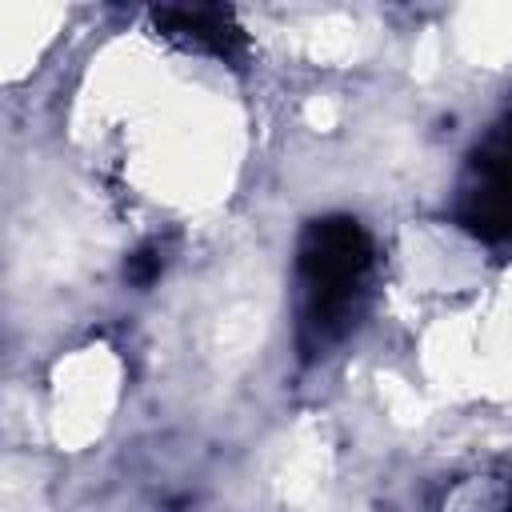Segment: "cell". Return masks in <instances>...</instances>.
Instances as JSON below:
<instances>
[{
  "label": "cell",
  "mask_w": 512,
  "mask_h": 512,
  "mask_svg": "<svg viewBox=\"0 0 512 512\" xmlns=\"http://www.w3.org/2000/svg\"><path fill=\"white\" fill-rule=\"evenodd\" d=\"M156 28L188 48H204L216 56H232L240 44V28L228 8H160L152 12Z\"/></svg>",
  "instance_id": "cell-3"
},
{
  "label": "cell",
  "mask_w": 512,
  "mask_h": 512,
  "mask_svg": "<svg viewBox=\"0 0 512 512\" xmlns=\"http://www.w3.org/2000/svg\"><path fill=\"white\" fill-rule=\"evenodd\" d=\"M368 268H372V240L352 216H324L304 228L296 248V272H300V340L308 352H320L348 328Z\"/></svg>",
  "instance_id": "cell-1"
},
{
  "label": "cell",
  "mask_w": 512,
  "mask_h": 512,
  "mask_svg": "<svg viewBox=\"0 0 512 512\" xmlns=\"http://www.w3.org/2000/svg\"><path fill=\"white\" fill-rule=\"evenodd\" d=\"M456 220L492 244H512V112L472 148L460 188Z\"/></svg>",
  "instance_id": "cell-2"
}]
</instances>
